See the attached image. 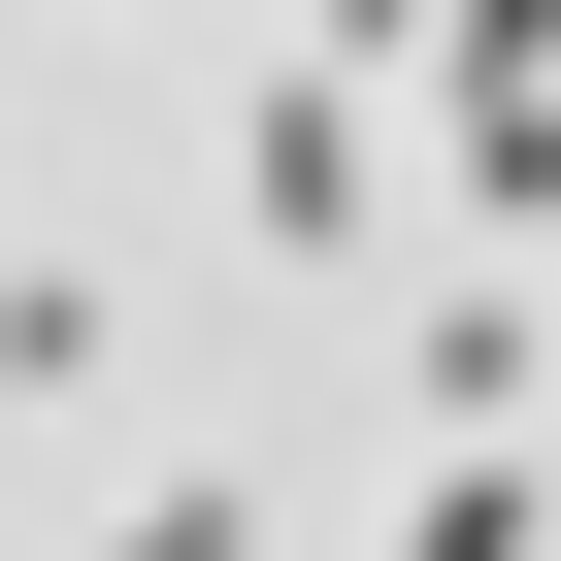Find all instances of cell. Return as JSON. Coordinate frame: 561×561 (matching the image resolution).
I'll return each instance as SVG.
<instances>
[{
	"mask_svg": "<svg viewBox=\"0 0 561 561\" xmlns=\"http://www.w3.org/2000/svg\"><path fill=\"white\" fill-rule=\"evenodd\" d=\"M231 198H264V264H331V231H364V100H264V133H231Z\"/></svg>",
	"mask_w": 561,
	"mask_h": 561,
	"instance_id": "obj_1",
	"label": "cell"
},
{
	"mask_svg": "<svg viewBox=\"0 0 561 561\" xmlns=\"http://www.w3.org/2000/svg\"><path fill=\"white\" fill-rule=\"evenodd\" d=\"M397 561H561V462H528V430H462V462L397 495Z\"/></svg>",
	"mask_w": 561,
	"mask_h": 561,
	"instance_id": "obj_2",
	"label": "cell"
},
{
	"mask_svg": "<svg viewBox=\"0 0 561 561\" xmlns=\"http://www.w3.org/2000/svg\"><path fill=\"white\" fill-rule=\"evenodd\" d=\"M100 364V264H34V231H0V397H67Z\"/></svg>",
	"mask_w": 561,
	"mask_h": 561,
	"instance_id": "obj_3",
	"label": "cell"
},
{
	"mask_svg": "<svg viewBox=\"0 0 561 561\" xmlns=\"http://www.w3.org/2000/svg\"><path fill=\"white\" fill-rule=\"evenodd\" d=\"M462 198H495V264L561 231V100H462Z\"/></svg>",
	"mask_w": 561,
	"mask_h": 561,
	"instance_id": "obj_4",
	"label": "cell"
},
{
	"mask_svg": "<svg viewBox=\"0 0 561 561\" xmlns=\"http://www.w3.org/2000/svg\"><path fill=\"white\" fill-rule=\"evenodd\" d=\"M100 561H264V495H231V462H165V495H100Z\"/></svg>",
	"mask_w": 561,
	"mask_h": 561,
	"instance_id": "obj_5",
	"label": "cell"
},
{
	"mask_svg": "<svg viewBox=\"0 0 561 561\" xmlns=\"http://www.w3.org/2000/svg\"><path fill=\"white\" fill-rule=\"evenodd\" d=\"M430 67L462 100H561V0H430Z\"/></svg>",
	"mask_w": 561,
	"mask_h": 561,
	"instance_id": "obj_6",
	"label": "cell"
}]
</instances>
